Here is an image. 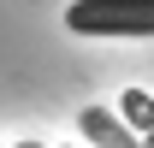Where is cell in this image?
Returning <instances> with one entry per match:
<instances>
[{"mask_svg":"<svg viewBox=\"0 0 154 148\" xmlns=\"http://www.w3.org/2000/svg\"><path fill=\"white\" fill-rule=\"evenodd\" d=\"M119 113H125L136 130H154V95L148 89H125L119 95Z\"/></svg>","mask_w":154,"mask_h":148,"instance_id":"3957f363","label":"cell"},{"mask_svg":"<svg viewBox=\"0 0 154 148\" xmlns=\"http://www.w3.org/2000/svg\"><path fill=\"white\" fill-rule=\"evenodd\" d=\"M71 36H154V0H71Z\"/></svg>","mask_w":154,"mask_h":148,"instance_id":"6da1fadb","label":"cell"},{"mask_svg":"<svg viewBox=\"0 0 154 148\" xmlns=\"http://www.w3.org/2000/svg\"><path fill=\"white\" fill-rule=\"evenodd\" d=\"M77 130H83V142H101V148H131L136 142V125L125 113H113V107H83Z\"/></svg>","mask_w":154,"mask_h":148,"instance_id":"7a4b0ae2","label":"cell"}]
</instances>
